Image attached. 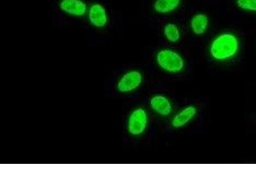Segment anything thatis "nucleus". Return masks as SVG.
Masks as SVG:
<instances>
[{
    "label": "nucleus",
    "instance_id": "obj_1",
    "mask_svg": "<svg viewBox=\"0 0 256 192\" xmlns=\"http://www.w3.org/2000/svg\"><path fill=\"white\" fill-rule=\"evenodd\" d=\"M239 48V40L234 34L222 33L212 40L210 46V56L218 62L230 60L236 56Z\"/></svg>",
    "mask_w": 256,
    "mask_h": 192
},
{
    "label": "nucleus",
    "instance_id": "obj_2",
    "mask_svg": "<svg viewBox=\"0 0 256 192\" xmlns=\"http://www.w3.org/2000/svg\"><path fill=\"white\" fill-rule=\"evenodd\" d=\"M156 61L161 70L170 74L182 72L185 68V60L182 54L176 50L168 48L157 52Z\"/></svg>",
    "mask_w": 256,
    "mask_h": 192
},
{
    "label": "nucleus",
    "instance_id": "obj_3",
    "mask_svg": "<svg viewBox=\"0 0 256 192\" xmlns=\"http://www.w3.org/2000/svg\"><path fill=\"white\" fill-rule=\"evenodd\" d=\"M150 118L148 112L142 107H137L130 112L126 122V130L130 136L138 137L147 131Z\"/></svg>",
    "mask_w": 256,
    "mask_h": 192
},
{
    "label": "nucleus",
    "instance_id": "obj_4",
    "mask_svg": "<svg viewBox=\"0 0 256 192\" xmlns=\"http://www.w3.org/2000/svg\"><path fill=\"white\" fill-rule=\"evenodd\" d=\"M86 18L90 26L98 30L106 28L110 22L108 10L104 4L100 2L89 4Z\"/></svg>",
    "mask_w": 256,
    "mask_h": 192
},
{
    "label": "nucleus",
    "instance_id": "obj_5",
    "mask_svg": "<svg viewBox=\"0 0 256 192\" xmlns=\"http://www.w3.org/2000/svg\"><path fill=\"white\" fill-rule=\"evenodd\" d=\"M144 82V76L140 70H128L118 78L116 88L118 92L129 94L140 88Z\"/></svg>",
    "mask_w": 256,
    "mask_h": 192
},
{
    "label": "nucleus",
    "instance_id": "obj_6",
    "mask_svg": "<svg viewBox=\"0 0 256 192\" xmlns=\"http://www.w3.org/2000/svg\"><path fill=\"white\" fill-rule=\"evenodd\" d=\"M88 6L86 0H60L58 2L60 12L74 18L86 17Z\"/></svg>",
    "mask_w": 256,
    "mask_h": 192
},
{
    "label": "nucleus",
    "instance_id": "obj_7",
    "mask_svg": "<svg viewBox=\"0 0 256 192\" xmlns=\"http://www.w3.org/2000/svg\"><path fill=\"white\" fill-rule=\"evenodd\" d=\"M198 114V108L194 105L184 106L173 116L170 120L171 126L177 130L184 128L195 120Z\"/></svg>",
    "mask_w": 256,
    "mask_h": 192
},
{
    "label": "nucleus",
    "instance_id": "obj_8",
    "mask_svg": "<svg viewBox=\"0 0 256 192\" xmlns=\"http://www.w3.org/2000/svg\"><path fill=\"white\" fill-rule=\"evenodd\" d=\"M150 106L156 115L162 118H168L173 113L172 100L163 94L152 96L150 100Z\"/></svg>",
    "mask_w": 256,
    "mask_h": 192
},
{
    "label": "nucleus",
    "instance_id": "obj_9",
    "mask_svg": "<svg viewBox=\"0 0 256 192\" xmlns=\"http://www.w3.org/2000/svg\"><path fill=\"white\" fill-rule=\"evenodd\" d=\"M192 31L196 36L203 35L207 31L209 19L205 14L198 13L192 17L190 20Z\"/></svg>",
    "mask_w": 256,
    "mask_h": 192
},
{
    "label": "nucleus",
    "instance_id": "obj_10",
    "mask_svg": "<svg viewBox=\"0 0 256 192\" xmlns=\"http://www.w3.org/2000/svg\"><path fill=\"white\" fill-rule=\"evenodd\" d=\"M182 0H156L153 8L155 12L166 14L174 12L179 8Z\"/></svg>",
    "mask_w": 256,
    "mask_h": 192
},
{
    "label": "nucleus",
    "instance_id": "obj_11",
    "mask_svg": "<svg viewBox=\"0 0 256 192\" xmlns=\"http://www.w3.org/2000/svg\"><path fill=\"white\" fill-rule=\"evenodd\" d=\"M164 34L166 40L171 43L178 42L182 36L179 27L174 24H168L164 25Z\"/></svg>",
    "mask_w": 256,
    "mask_h": 192
},
{
    "label": "nucleus",
    "instance_id": "obj_12",
    "mask_svg": "<svg viewBox=\"0 0 256 192\" xmlns=\"http://www.w3.org/2000/svg\"><path fill=\"white\" fill-rule=\"evenodd\" d=\"M236 4L242 10L256 12V0H236Z\"/></svg>",
    "mask_w": 256,
    "mask_h": 192
}]
</instances>
